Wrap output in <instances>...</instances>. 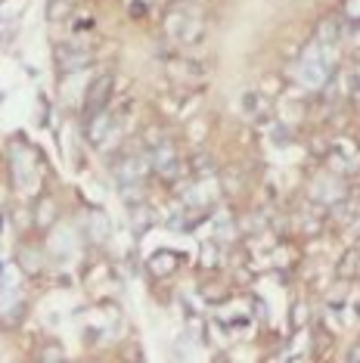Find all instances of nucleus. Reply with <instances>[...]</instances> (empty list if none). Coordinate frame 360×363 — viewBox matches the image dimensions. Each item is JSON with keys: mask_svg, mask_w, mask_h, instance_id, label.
Masks as SVG:
<instances>
[{"mask_svg": "<svg viewBox=\"0 0 360 363\" xmlns=\"http://www.w3.org/2000/svg\"><path fill=\"white\" fill-rule=\"evenodd\" d=\"M149 267H152L155 276H168L174 267H177V258H174L171 251H155L152 261H149Z\"/></svg>", "mask_w": 360, "mask_h": 363, "instance_id": "obj_8", "label": "nucleus"}, {"mask_svg": "<svg viewBox=\"0 0 360 363\" xmlns=\"http://www.w3.org/2000/svg\"><path fill=\"white\" fill-rule=\"evenodd\" d=\"M109 96H112V78H109V75L97 78V81L90 84V90H87V100H84L87 115L103 112V109H106V103H109Z\"/></svg>", "mask_w": 360, "mask_h": 363, "instance_id": "obj_4", "label": "nucleus"}, {"mask_svg": "<svg viewBox=\"0 0 360 363\" xmlns=\"http://www.w3.org/2000/svg\"><path fill=\"white\" fill-rule=\"evenodd\" d=\"M90 224H93V236H97V239L109 236V220H106L99 211H90Z\"/></svg>", "mask_w": 360, "mask_h": 363, "instance_id": "obj_12", "label": "nucleus"}, {"mask_svg": "<svg viewBox=\"0 0 360 363\" xmlns=\"http://www.w3.org/2000/svg\"><path fill=\"white\" fill-rule=\"evenodd\" d=\"M357 267H360V251L354 249V251H348V255H345V261H341L339 273H341V276H351Z\"/></svg>", "mask_w": 360, "mask_h": 363, "instance_id": "obj_11", "label": "nucleus"}, {"mask_svg": "<svg viewBox=\"0 0 360 363\" xmlns=\"http://www.w3.org/2000/svg\"><path fill=\"white\" fill-rule=\"evenodd\" d=\"M50 208H53L50 202H41V211H37V224H41V227H47L50 218H53V211H50Z\"/></svg>", "mask_w": 360, "mask_h": 363, "instance_id": "obj_17", "label": "nucleus"}, {"mask_svg": "<svg viewBox=\"0 0 360 363\" xmlns=\"http://www.w3.org/2000/svg\"><path fill=\"white\" fill-rule=\"evenodd\" d=\"M149 168H155L159 174H171V168H177V149H174V143L161 140L159 146H152V152H149Z\"/></svg>", "mask_w": 360, "mask_h": 363, "instance_id": "obj_5", "label": "nucleus"}, {"mask_svg": "<svg viewBox=\"0 0 360 363\" xmlns=\"http://www.w3.org/2000/svg\"><path fill=\"white\" fill-rule=\"evenodd\" d=\"M165 34L174 38L177 44H196V41L202 38V22H199L192 13H186V10L177 7L165 16Z\"/></svg>", "mask_w": 360, "mask_h": 363, "instance_id": "obj_1", "label": "nucleus"}, {"mask_svg": "<svg viewBox=\"0 0 360 363\" xmlns=\"http://www.w3.org/2000/svg\"><path fill=\"white\" fill-rule=\"evenodd\" d=\"M165 72L174 84H199L202 81V69L192 59H168Z\"/></svg>", "mask_w": 360, "mask_h": 363, "instance_id": "obj_3", "label": "nucleus"}, {"mask_svg": "<svg viewBox=\"0 0 360 363\" xmlns=\"http://www.w3.org/2000/svg\"><path fill=\"white\" fill-rule=\"evenodd\" d=\"M112 127V118H109V112H97V115H87V140L90 143H103V134Z\"/></svg>", "mask_w": 360, "mask_h": 363, "instance_id": "obj_7", "label": "nucleus"}, {"mask_svg": "<svg viewBox=\"0 0 360 363\" xmlns=\"http://www.w3.org/2000/svg\"><path fill=\"white\" fill-rule=\"evenodd\" d=\"M298 78H301L304 87H320V84H326V65H323L320 59L314 56V53H308V56L301 59Z\"/></svg>", "mask_w": 360, "mask_h": 363, "instance_id": "obj_6", "label": "nucleus"}, {"mask_svg": "<svg viewBox=\"0 0 360 363\" xmlns=\"http://www.w3.org/2000/svg\"><path fill=\"white\" fill-rule=\"evenodd\" d=\"M74 0H50V19H66L72 13Z\"/></svg>", "mask_w": 360, "mask_h": 363, "instance_id": "obj_10", "label": "nucleus"}, {"mask_svg": "<svg viewBox=\"0 0 360 363\" xmlns=\"http://www.w3.org/2000/svg\"><path fill=\"white\" fill-rule=\"evenodd\" d=\"M53 56H56V69H59L62 75L81 72L87 63H90V53L81 50V47H74V44H56Z\"/></svg>", "mask_w": 360, "mask_h": 363, "instance_id": "obj_2", "label": "nucleus"}, {"mask_svg": "<svg viewBox=\"0 0 360 363\" xmlns=\"http://www.w3.org/2000/svg\"><path fill=\"white\" fill-rule=\"evenodd\" d=\"M351 363H360V342L351 348Z\"/></svg>", "mask_w": 360, "mask_h": 363, "instance_id": "obj_18", "label": "nucleus"}, {"mask_svg": "<svg viewBox=\"0 0 360 363\" xmlns=\"http://www.w3.org/2000/svg\"><path fill=\"white\" fill-rule=\"evenodd\" d=\"M345 16H348V19H354V22H360V0H348Z\"/></svg>", "mask_w": 360, "mask_h": 363, "instance_id": "obj_16", "label": "nucleus"}, {"mask_svg": "<svg viewBox=\"0 0 360 363\" xmlns=\"http://www.w3.org/2000/svg\"><path fill=\"white\" fill-rule=\"evenodd\" d=\"M130 214H134V230H137V233H143V230H146V224H149L146 205H134V208H130Z\"/></svg>", "mask_w": 360, "mask_h": 363, "instance_id": "obj_13", "label": "nucleus"}, {"mask_svg": "<svg viewBox=\"0 0 360 363\" xmlns=\"http://www.w3.org/2000/svg\"><path fill=\"white\" fill-rule=\"evenodd\" d=\"M317 41L320 44H335L339 41V19H323L317 28Z\"/></svg>", "mask_w": 360, "mask_h": 363, "instance_id": "obj_9", "label": "nucleus"}, {"mask_svg": "<svg viewBox=\"0 0 360 363\" xmlns=\"http://www.w3.org/2000/svg\"><path fill=\"white\" fill-rule=\"evenodd\" d=\"M301 323H308V304H304V301H295V304H292V326H301Z\"/></svg>", "mask_w": 360, "mask_h": 363, "instance_id": "obj_14", "label": "nucleus"}, {"mask_svg": "<svg viewBox=\"0 0 360 363\" xmlns=\"http://www.w3.org/2000/svg\"><path fill=\"white\" fill-rule=\"evenodd\" d=\"M37 258H41L37 251H28V249L22 251V267L28 270V273H37V270H41V261H37Z\"/></svg>", "mask_w": 360, "mask_h": 363, "instance_id": "obj_15", "label": "nucleus"}]
</instances>
